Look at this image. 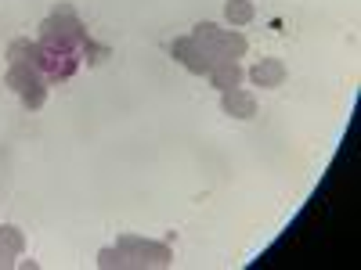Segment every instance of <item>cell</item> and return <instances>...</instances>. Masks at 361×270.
<instances>
[{"label": "cell", "mask_w": 361, "mask_h": 270, "mask_svg": "<svg viewBox=\"0 0 361 270\" xmlns=\"http://www.w3.org/2000/svg\"><path fill=\"white\" fill-rule=\"evenodd\" d=\"M47 51H80V44L87 40V25L80 15H47L40 22V37H37Z\"/></svg>", "instance_id": "6da1fadb"}, {"label": "cell", "mask_w": 361, "mask_h": 270, "mask_svg": "<svg viewBox=\"0 0 361 270\" xmlns=\"http://www.w3.org/2000/svg\"><path fill=\"white\" fill-rule=\"evenodd\" d=\"M119 249L127 256V266H170L173 252L170 242H152V238H137V234H119Z\"/></svg>", "instance_id": "7a4b0ae2"}, {"label": "cell", "mask_w": 361, "mask_h": 270, "mask_svg": "<svg viewBox=\"0 0 361 270\" xmlns=\"http://www.w3.org/2000/svg\"><path fill=\"white\" fill-rule=\"evenodd\" d=\"M170 54H173V62H180L192 76H206L209 69L217 65L214 47L195 44V40H192V33H188V37H173V40H170Z\"/></svg>", "instance_id": "3957f363"}, {"label": "cell", "mask_w": 361, "mask_h": 270, "mask_svg": "<svg viewBox=\"0 0 361 270\" xmlns=\"http://www.w3.org/2000/svg\"><path fill=\"white\" fill-rule=\"evenodd\" d=\"M47 83H66L80 72V51H47L44 47V58H40V65Z\"/></svg>", "instance_id": "277c9868"}, {"label": "cell", "mask_w": 361, "mask_h": 270, "mask_svg": "<svg viewBox=\"0 0 361 270\" xmlns=\"http://www.w3.org/2000/svg\"><path fill=\"white\" fill-rule=\"evenodd\" d=\"M246 76H250V83L260 86V90H275V86L286 83V65H282V58H260V62H257Z\"/></svg>", "instance_id": "5b68a950"}, {"label": "cell", "mask_w": 361, "mask_h": 270, "mask_svg": "<svg viewBox=\"0 0 361 270\" xmlns=\"http://www.w3.org/2000/svg\"><path fill=\"white\" fill-rule=\"evenodd\" d=\"M221 112L231 115V119H253V115H257V98H253V90H243V86L224 90V94H221Z\"/></svg>", "instance_id": "8992f818"}, {"label": "cell", "mask_w": 361, "mask_h": 270, "mask_svg": "<svg viewBox=\"0 0 361 270\" xmlns=\"http://www.w3.org/2000/svg\"><path fill=\"white\" fill-rule=\"evenodd\" d=\"M206 79H209V86H217L221 94H224V90L243 86V79H246V69L238 65V62H217L214 69L206 72Z\"/></svg>", "instance_id": "52a82bcc"}, {"label": "cell", "mask_w": 361, "mask_h": 270, "mask_svg": "<svg viewBox=\"0 0 361 270\" xmlns=\"http://www.w3.org/2000/svg\"><path fill=\"white\" fill-rule=\"evenodd\" d=\"M250 51V40L238 33V29H224L221 40L214 44V54H217V62H238Z\"/></svg>", "instance_id": "ba28073f"}, {"label": "cell", "mask_w": 361, "mask_h": 270, "mask_svg": "<svg viewBox=\"0 0 361 270\" xmlns=\"http://www.w3.org/2000/svg\"><path fill=\"white\" fill-rule=\"evenodd\" d=\"M8 65H18V62H29V65H40L44 58V44L40 40H29V37H18L8 44Z\"/></svg>", "instance_id": "9c48e42d"}, {"label": "cell", "mask_w": 361, "mask_h": 270, "mask_svg": "<svg viewBox=\"0 0 361 270\" xmlns=\"http://www.w3.org/2000/svg\"><path fill=\"white\" fill-rule=\"evenodd\" d=\"M44 79V72L37 69V65H29V62H18V65H8V72H4V86H11L15 94H22V90H29L33 83H40ZM47 83V79H44Z\"/></svg>", "instance_id": "30bf717a"}, {"label": "cell", "mask_w": 361, "mask_h": 270, "mask_svg": "<svg viewBox=\"0 0 361 270\" xmlns=\"http://www.w3.org/2000/svg\"><path fill=\"white\" fill-rule=\"evenodd\" d=\"M224 18H228V25H231V29H238V25H250V22L257 18L253 0H228V4H224Z\"/></svg>", "instance_id": "8fae6325"}, {"label": "cell", "mask_w": 361, "mask_h": 270, "mask_svg": "<svg viewBox=\"0 0 361 270\" xmlns=\"http://www.w3.org/2000/svg\"><path fill=\"white\" fill-rule=\"evenodd\" d=\"M22 108L25 112H40L44 105H47V83L40 79V83H33V86H29V90H22Z\"/></svg>", "instance_id": "7c38bea8"}, {"label": "cell", "mask_w": 361, "mask_h": 270, "mask_svg": "<svg viewBox=\"0 0 361 270\" xmlns=\"http://www.w3.org/2000/svg\"><path fill=\"white\" fill-rule=\"evenodd\" d=\"M0 245L11 249L15 256H22V252H25V234H22L15 224H0Z\"/></svg>", "instance_id": "4fadbf2b"}, {"label": "cell", "mask_w": 361, "mask_h": 270, "mask_svg": "<svg viewBox=\"0 0 361 270\" xmlns=\"http://www.w3.org/2000/svg\"><path fill=\"white\" fill-rule=\"evenodd\" d=\"M221 33H224V29H221L217 22H199V25L192 29V40L202 44V47H214V44L221 40Z\"/></svg>", "instance_id": "5bb4252c"}, {"label": "cell", "mask_w": 361, "mask_h": 270, "mask_svg": "<svg viewBox=\"0 0 361 270\" xmlns=\"http://www.w3.org/2000/svg\"><path fill=\"white\" fill-rule=\"evenodd\" d=\"M80 54H83V62H87V65H102L105 58H109V47H105V44H94V40L87 37V40L80 44Z\"/></svg>", "instance_id": "9a60e30c"}, {"label": "cell", "mask_w": 361, "mask_h": 270, "mask_svg": "<svg viewBox=\"0 0 361 270\" xmlns=\"http://www.w3.org/2000/svg\"><path fill=\"white\" fill-rule=\"evenodd\" d=\"M98 266H105V270H119V266H127V256H123V249L119 245H105L102 252H98Z\"/></svg>", "instance_id": "2e32d148"}, {"label": "cell", "mask_w": 361, "mask_h": 270, "mask_svg": "<svg viewBox=\"0 0 361 270\" xmlns=\"http://www.w3.org/2000/svg\"><path fill=\"white\" fill-rule=\"evenodd\" d=\"M15 263H18V256H15L11 249L0 245V270H8V266H15Z\"/></svg>", "instance_id": "e0dca14e"}, {"label": "cell", "mask_w": 361, "mask_h": 270, "mask_svg": "<svg viewBox=\"0 0 361 270\" xmlns=\"http://www.w3.org/2000/svg\"><path fill=\"white\" fill-rule=\"evenodd\" d=\"M15 266H22V270H37V266H40V263H37V259H18V263H15Z\"/></svg>", "instance_id": "ac0fdd59"}]
</instances>
